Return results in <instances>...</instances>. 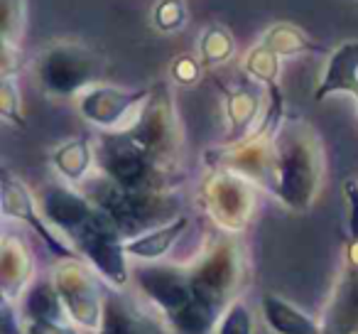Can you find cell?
Returning a JSON list of instances; mask_svg holds the SVG:
<instances>
[{"label": "cell", "instance_id": "27", "mask_svg": "<svg viewBox=\"0 0 358 334\" xmlns=\"http://www.w3.org/2000/svg\"><path fill=\"white\" fill-rule=\"evenodd\" d=\"M206 67L201 64L199 55H192V52H185V55L172 57L167 69V79L172 86H182V89H189V86H196L204 76Z\"/></svg>", "mask_w": 358, "mask_h": 334}, {"label": "cell", "instance_id": "3", "mask_svg": "<svg viewBox=\"0 0 358 334\" xmlns=\"http://www.w3.org/2000/svg\"><path fill=\"white\" fill-rule=\"evenodd\" d=\"M106 57L84 40H52L32 57L37 89L52 101H76L106 76Z\"/></svg>", "mask_w": 358, "mask_h": 334}, {"label": "cell", "instance_id": "16", "mask_svg": "<svg viewBox=\"0 0 358 334\" xmlns=\"http://www.w3.org/2000/svg\"><path fill=\"white\" fill-rule=\"evenodd\" d=\"M331 96H358V40H343L329 52L322 76L314 89V101H327Z\"/></svg>", "mask_w": 358, "mask_h": 334}, {"label": "cell", "instance_id": "10", "mask_svg": "<svg viewBox=\"0 0 358 334\" xmlns=\"http://www.w3.org/2000/svg\"><path fill=\"white\" fill-rule=\"evenodd\" d=\"M150 94H152V84L128 89V86L101 81L91 86L86 94H81L74 104L81 118L94 125L99 133H118V130H128L138 120Z\"/></svg>", "mask_w": 358, "mask_h": 334}, {"label": "cell", "instance_id": "20", "mask_svg": "<svg viewBox=\"0 0 358 334\" xmlns=\"http://www.w3.org/2000/svg\"><path fill=\"white\" fill-rule=\"evenodd\" d=\"M260 45H265L268 50H273L278 57L289 60V57L299 55H312V52H322V47L307 35L299 25L287 20L273 22L270 27H265L258 37Z\"/></svg>", "mask_w": 358, "mask_h": 334}, {"label": "cell", "instance_id": "2", "mask_svg": "<svg viewBox=\"0 0 358 334\" xmlns=\"http://www.w3.org/2000/svg\"><path fill=\"white\" fill-rule=\"evenodd\" d=\"M192 298L206 334H214L221 314L243 295L248 283V256L241 236L216 231L187 260Z\"/></svg>", "mask_w": 358, "mask_h": 334}, {"label": "cell", "instance_id": "30", "mask_svg": "<svg viewBox=\"0 0 358 334\" xmlns=\"http://www.w3.org/2000/svg\"><path fill=\"white\" fill-rule=\"evenodd\" d=\"M343 204H346L348 239H358V180L353 177L343 182Z\"/></svg>", "mask_w": 358, "mask_h": 334}, {"label": "cell", "instance_id": "26", "mask_svg": "<svg viewBox=\"0 0 358 334\" xmlns=\"http://www.w3.org/2000/svg\"><path fill=\"white\" fill-rule=\"evenodd\" d=\"M0 116L15 128H27L25 111H22V91L17 74L0 76Z\"/></svg>", "mask_w": 358, "mask_h": 334}, {"label": "cell", "instance_id": "29", "mask_svg": "<svg viewBox=\"0 0 358 334\" xmlns=\"http://www.w3.org/2000/svg\"><path fill=\"white\" fill-rule=\"evenodd\" d=\"M22 334H81V329L69 317L52 319H27Z\"/></svg>", "mask_w": 358, "mask_h": 334}, {"label": "cell", "instance_id": "23", "mask_svg": "<svg viewBox=\"0 0 358 334\" xmlns=\"http://www.w3.org/2000/svg\"><path fill=\"white\" fill-rule=\"evenodd\" d=\"M241 71L243 76H248L250 81L260 86H275L280 84L282 76V57H278L273 50H268L265 45L255 42L253 47L245 50V55L241 57Z\"/></svg>", "mask_w": 358, "mask_h": 334}, {"label": "cell", "instance_id": "18", "mask_svg": "<svg viewBox=\"0 0 358 334\" xmlns=\"http://www.w3.org/2000/svg\"><path fill=\"white\" fill-rule=\"evenodd\" d=\"M192 216L189 214H179L172 221L162 226H155V229L138 234L133 239H125V253L133 263H157L169 256V251L177 246V241L189 231Z\"/></svg>", "mask_w": 358, "mask_h": 334}, {"label": "cell", "instance_id": "28", "mask_svg": "<svg viewBox=\"0 0 358 334\" xmlns=\"http://www.w3.org/2000/svg\"><path fill=\"white\" fill-rule=\"evenodd\" d=\"M253 312H250L248 302L243 298H238L224 314H221L219 324H216L214 334H253Z\"/></svg>", "mask_w": 358, "mask_h": 334}, {"label": "cell", "instance_id": "15", "mask_svg": "<svg viewBox=\"0 0 358 334\" xmlns=\"http://www.w3.org/2000/svg\"><path fill=\"white\" fill-rule=\"evenodd\" d=\"M37 280V263L22 234L6 231L0 239V298L17 300Z\"/></svg>", "mask_w": 358, "mask_h": 334}, {"label": "cell", "instance_id": "8", "mask_svg": "<svg viewBox=\"0 0 358 334\" xmlns=\"http://www.w3.org/2000/svg\"><path fill=\"white\" fill-rule=\"evenodd\" d=\"M260 187L231 170H206L196 190L201 207L216 231L241 236L258 214Z\"/></svg>", "mask_w": 358, "mask_h": 334}, {"label": "cell", "instance_id": "5", "mask_svg": "<svg viewBox=\"0 0 358 334\" xmlns=\"http://www.w3.org/2000/svg\"><path fill=\"white\" fill-rule=\"evenodd\" d=\"M81 190L91 197L96 207L108 216L120 231L123 239H133L138 234L172 221L182 211L179 190L169 192H130L115 187L110 180L96 172Z\"/></svg>", "mask_w": 358, "mask_h": 334}, {"label": "cell", "instance_id": "11", "mask_svg": "<svg viewBox=\"0 0 358 334\" xmlns=\"http://www.w3.org/2000/svg\"><path fill=\"white\" fill-rule=\"evenodd\" d=\"M0 207H3V219L25 224L32 234L40 236L45 249L57 260L81 258L74 251V246L45 219V214L40 209V200L27 187V182L20 175H15L13 170H8V167H3V172H0Z\"/></svg>", "mask_w": 358, "mask_h": 334}, {"label": "cell", "instance_id": "14", "mask_svg": "<svg viewBox=\"0 0 358 334\" xmlns=\"http://www.w3.org/2000/svg\"><path fill=\"white\" fill-rule=\"evenodd\" d=\"M265 86L243 76L231 86H224V116H226V138L224 143H238L258 125L265 109Z\"/></svg>", "mask_w": 358, "mask_h": 334}, {"label": "cell", "instance_id": "12", "mask_svg": "<svg viewBox=\"0 0 358 334\" xmlns=\"http://www.w3.org/2000/svg\"><path fill=\"white\" fill-rule=\"evenodd\" d=\"M96 334H177L143 295L108 288L103 319Z\"/></svg>", "mask_w": 358, "mask_h": 334}, {"label": "cell", "instance_id": "31", "mask_svg": "<svg viewBox=\"0 0 358 334\" xmlns=\"http://www.w3.org/2000/svg\"><path fill=\"white\" fill-rule=\"evenodd\" d=\"M353 101H356V109H358V96H356V99H353Z\"/></svg>", "mask_w": 358, "mask_h": 334}, {"label": "cell", "instance_id": "22", "mask_svg": "<svg viewBox=\"0 0 358 334\" xmlns=\"http://www.w3.org/2000/svg\"><path fill=\"white\" fill-rule=\"evenodd\" d=\"M17 307H20L22 322L27 319H52V317H66L64 307L59 302V295L55 290L52 278H40L25 290L20 300H17Z\"/></svg>", "mask_w": 358, "mask_h": 334}, {"label": "cell", "instance_id": "17", "mask_svg": "<svg viewBox=\"0 0 358 334\" xmlns=\"http://www.w3.org/2000/svg\"><path fill=\"white\" fill-rule=\"evenodd\" d=\"M55 177L74 187H84L96 175V143L89 135H71L50 150Z\"/></svg>", "mask_w": 358, "mask_h": 334}, {"label": "cell", "instance_id": "24", "mask_svg": "<svg viewBox=\"0 0 358 334\" xmlns=\"http://www.w3.org/2000/svg\"><path fill=\"white\" fill-rule=\"evenodd\" d=\"M150 25L159 35H177L189 25V8L185 0H155Z\"/></svg>", "mask_w": 358, "mask_h": 334}, {"label": "cell", "instance_id": "4", "mask_svg": "<svg viewBox=\"0 0 358 334\" xmlns=\"http://www.w3.org/2000/svg\"><path fill=\"white\" fill-rule=\"evenodd\" d=\"M157 167L185 182V125L169 81L152 84L148 104L128 130H123Z\"/></svg>", "mask_w": 358, "mask_h": 334}, {"label": "cell", "instance_id": "9", "mask_svg": "<svg viewBox=\"0 0 358 334\" xmlns=\"http://www.w3.org/2000/svg\"><path fill=\"white\" fill-rule=\"evenodd\" d=\"M52 283L59 295L66 317L86 334H96L103 319L106 295L108 288L106 280L86 263L84 258H62L52 268Z\"/></svg>", "mask_w": 358, "mask_h": 334}, {"label": "cell", "instance_id": "7", "mask_svg": "<svg viewBox=\"0 0 358 334\" xmlns=\"http://www.w3.org/2000/svg\"><path fill=\"white\" fill-rule=\"evenodd\" d=\"M96 143V172L120 190L130 192H169L179 190L182 180L152 162L123 130L99 133Z\"/></svg>", "mask_w": 358, "mask_h": 334}, {"label": "cell", "instance_id": "1", "mask_svg": "<svg viewBox=\"0 0 358 334\" xmlns=\"http://www.w3.org/2000/svg\"><path fill=\"white\" fill-rule=\"evenodd\" d=\"M327 153L322 135L302 116L287 113L275 135L268 195L292 214H307L322 195Z\"/></svg>", "mask_w": 358, "mask_h": 334}, {"label": "cell", "instance_id": "25", "mask_svg": "<svg viewBox=\"0 0 358 334\" xmlns=\"http://www.w3.org/2000/svg\"><path fill=\"white\" fill-rule=\"evenodd\" d=\"M0 22L3 45L22 47L27 30V0H0Z\"/></svg>", "mask_w": 358, "mask_h": 334}, {"label": "cell", "instance_id": "6", "mask_svg": "<svg viewBox=\"0 0 358 334\" xmlns=\"http://www.w3.org/2000/svg\"><path fill=\"white\" fill-rule=\"evenodd\" d=\"M130 285L162 312L177 334H206L196 314L185 263H135Z\"/></svg>", "mask_w": 358, "mask_h": 334}, {"label": "cell", "instance_id": "13", "mask_svg": "<svg viewBox=\"0 0 358 334\" xmlns=\"http://www.w3.org/2000/svg\"><path fill=\"white\" fill-rule=\"evenodd\" d=\"M324 334H358V239L343 244V263L322 314Z\"/></svg>", "mask_w": 358, "mask_h": 334}, {"label": "cell", "instance_id": "21", "mask_svg": "<svg viewBox=\"0 0 358 334\" xmlns=\"http://www.w3.org/2000/svg\"><path fill=\"white\" fill-rule=\"evenodd\" d=\"M236 50H238L236 35L224 22H209L206 27H201L199 40H196V55L206 69H219L234 62Z\"/></svg>", "mask_w": 358, "mask_h": 334}, {"label": "cell", "instance_id": "19", "mask_svg": "<svg viewBox=\"0 0 358 334\" xmlns=\"http://www.w3.org/2000/svg\"><path fill=\"white\" fill-rule=\"evenodd\" d=\"M260 319L273 334H324L322 319L307 314L302 307L275 293L260 295Z\"/></svg>", "mask_w": 358, "mask_h": 334}]
</instances>
